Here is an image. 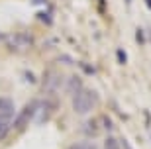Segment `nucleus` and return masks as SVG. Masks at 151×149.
<instances>
[{
    "mask_svg": "<svg viewBox=\"0 0 151 149\" xmlns=\"http://www.w3.org/2000/svg\"><path fill=\"white\" fill-rule=\"evenodd\" d=\"M118 61H120L122 65L128 61V55H126V51H124V49H118Z\"/></svg>",
    "mask_w": 151,
    "mask_h": 149,
    "instance_id": "11",
    "label": "nucleus"
},
{
    "mask_svg": "<svg viewBox=\"0 0 151 149\" xmlns=\"http://www.w3.org/2000/svg\"><path fill=\"white\" fill-rule=\"evenodd\" d=\"M122 145H124V149H129V145H128V141H126V139H122Z\"/></svg>",
    "mask_w": 151,
    "mask_h": 149,
    "instance_id": "16",
    "label": "nucleus"
},
{
    "mask_svg": "<svg viewBox=\"0 0 151 149\" xmlns=\"http://www.w3.org/2000/svg\"><path fill=\"white\" fill-rule=\"evenodd\" d=\"M135 35H137V43H145V39H143V32H141V30H137Z\"/></svg>",
    "mask_w": 151,
    "mask_h": 149,
    "instance_id": "14",
    "label": "nucleus"
},
{
    "mask_svg": "<svg viewBox=\"0 0 151 149\" xmlns=\"http://www.w3.org/2000/svg\"><path fill=\"white\" fill-rule=\"evenodd\" d=\"M16 112V104L10 96H0V122H10Z\"/></svg>",
    "mask_w": 151,
    "mask_h": 149,
    "instance_id": "5",
    "label": "nucleus"
},
{
    "mask_svg": "<svg viewBox=\"0 0 151 149\" xmlns=\"http://www.w3.org/2000/svg\"><path fill=\"white\" fill-rule=\"evenodd\" d=\"M0 37H2V35H0Z\"/></svg>",
    "mask_w": 151,
    "mask_h": 149,
    "instance_id": "19",
    "label": "nucleus"
},
{
    "mask_svg": "<svg viewBox=\"0 0 151 149\" xmlns=\"http://www.w3.org/2000/svg\"><path fill=\"white\" fill-rule=\"evenodd\" d=\"M10 133V122H0V141H4Z\"/></svg>",
    "mask_w": 151,
    "mask_h": 149,
    "instance_id": "9",
    "label": "nucleus"
},
{
    "mask_svg": "<svg viewBox=\"0 0 151 149\" xmlns=\"http://www.w3.org/2000/svg\"><path fill=\"white\" fill-rule=\"evenodd\" d=\"M81 67H83V69H84V71H86V75H94V67H90V65H86V63H83V65H81Z\"/></svg>",
    "mask_w": 151,
    "mask_h": 149,
    "instance_id": "13",
    "label": "nucleus"
},
{
    "mask_svg": "<svg viewBox=\"0 0 151 149\" xmlns=\"http://www.w3.org/2000/svg\"><path fill=\"white\" fill-rule=\"evenodd\" d=\"M6 43H8V47H10L12 51H26L34 45V37H32V33H28V32H18V33L8 35Z\"/></svg>",
    "mask_w": 151,
    "mask_h": 149,
    "instance_id": "2",
    "label": "nucleus"
},
{
    "mask_svg": "<svg viewBox=\"0 0 151 149\" xmlns=\"http://www.w3.org/2000/svg\"><path fill=\"white\" fill-rule=\"evenodd\" d=\"M35 104H37V100H29L28 104L24 106V110L18 114V118L14 120V127H16L18 132H24V130L28 127V124L32 122V118H34V110H35Z\"/></svg>",
    "mask_w": 151,
    "mask_h": 149,
    "instance_id": "4",
    "label": "nucleus"
},
{
    "mask_svg": "<svg viewBox=\"0 0 151 149\" xmlns=\"http://www.w3.org/2000/svg\"><path fill=\"white\" fill-rule=\"evenodd\" d=\"M67 149H98L94 143H90V141H77V143L69 145Z\"/></svg>",
    "mask_w": 151,
    "mask_h": 149,
    "instance_id": "8",
    "label": "nucleus"
},
{
    "mask_svg": "<svg viewBox=\"0 0 151 149\" xmlns=\"http://www.w3.org/2000/svg\"><path fill=\"white\" fill-rule=\"evenodd\" d=\"M104 149H120V143H118V139L116 137H106L104 139Z\"/></svg>",
    "mask_w": 151,
    "mask_h": 149,
    "instance_id": "10",
    "label": "nucleus"
},
{
    "mask_svg": "<svg viewBox=\"0 0 151 149\" xmlns=\"http://www.w3.org/2000/svg\"><path fill=\"white\" fill-rule=\"evenodd\" d=\"M59 84H61V75L55 71H47L43 75V90H47V92H51V90L59 89Z\"/></svg>",
    "mask_w": 151,
    "mask_h": 149,
    "instance_id": "6",
    "label": "nucleus"
},
{
    "mask_svg": "<svg viewBox=\"0 0 151 149\" xmlns=\"http://www.w3.org/2000/svg\"><path fill=\"white\" fill-rule=\"evenodd\" d=\"M129 2H132V0H126V4H129Z\"/></svg>",
    "mask_w": 151,
    "mask_h": 149,
    "instance_id": "18",
    "label": "nucleus"
},
{
    "mask_svg": "<svg viewBox=\"0 0 151 149\" xmlns=\"http://www.w3.org/2000/svg\"><path fill=\"white\" fill-rule=\"evenodd\" d=\"M32 4H47V0H32Z\"/></svg>",
    "mask_w": 151,
    "mask_h": 149,
    "instance_id": "15",
    "label": "nucleus"
},
{
    "mask_svg": "<svg viewBox=\"0 0 151 149\" xmlns=\"http://www.w3.org/2000/svg\"><path fill=\"white\" fill-rule=\"evenodd\" d=\"M96 104H98V92L92 89L83 86L77 94H73V110L81 116L92 112L96 108Z\"/></svg>",
    "mask_w": 151,
    "mask_h": 149,
    "instance_id": "1",
    "label": "nucleus"
},
{
    "mask_svg": "<svg viewBox=\"0 0 151 149\" xmlns=\"http://www.w3.org/2000/svg\"><path fill=\"white\" fill-rule=\"evenodd\" d=\"M55 108H57V104H55V102H51V100H37L32 122H35V124H39V126L45 124V122L51 118V114L55 112Z\"/></svg>",
    "mask_w": 151,
    "mask_h": 149,
    "instance_id": "3",
    "label": "nucleus"
},
{
    "mask_svg": "<svg viewBox=\"0 0 151 149\" xmlns=\"http://www.w3.org/2000/svg\"><path fill=\"white\" fill-rule=\"evenodd\" d=\"M37 18H39V20H43V22L47 24V26H51V24H53V20H51L49 16H45V14H41V12L37 14Z\"/></svg>",
    "mask_w": 151,
    "mask_h": 149,
    "instance_id": "12",
    "label": "nucleus"
},
{
    "mask_svg": "<svg viewBox=\"0 0 151 149\" xmlns=\"http://www.w3.org/2000/svg\"><path fill=\"white\" fill-rule=\"evenodd\" d=\"M81 89H83V83H81V78H78L77 75H73V77L67 81V92H69V94H77Z\"/></svg>",
    "mask_w": 151,
    "mask_h": 149,
    "instance_id": "7",
    "label": "nucleus"
},
{
    "mask_svg": "<svg viewBox=\"0 0 151 149\" xmlns=\"http://www.w3.org/2000/svg\"><path fill=\"white\" fill-rule=\"evenodd\" d=\"M145 4L149 6V10H151V0H145Z\"/></svg>",
    "mask_w": 151,
    "mask_h": 149,
    "instance_id": "17",
    "label": "nucleus"
}]
</instances>
